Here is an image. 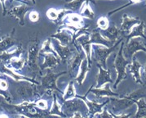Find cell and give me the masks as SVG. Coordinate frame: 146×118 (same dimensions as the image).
<instances>
[{"label":"cell","instance_id":"6da1fadb","mask_svg":"<svg viewBox=\"0 0 146 118\" xmlns=\"http://www.w3.org/2000/svg\"><path fill=\"white\" fill-rule=\"evenodd\" d=\"M39 57V40L38 35L31 38L28 44V53L26 58V64L29 69L34 74V78L41 74V68L38 66Z\"/></svg>","mask_w":146,"mask_h":118},{"label":"cell","instance_id":"7a4b0ae2","mask_svg":"<svg viewBox=\"0 0 146 118\" xmlns=\"http://www.w3.org/2000/svg\"><path fill=\"white\" fill-rule=\"evenodd\" d=\"M123 46H124V41L123 40L121 42L119 50L116 54L115 59H114V67L117 71V78H116V80L113 86V88L114 89H116L117 88V85L122 82L123 80H125L127 78V74L126 70H127V66L131 62V61H129L123 56Z\"/></svg>","mask_w":146,"mask_h":118},{"label":"cell","instance_id":"3957f363","mask_svg":"<svg viewBox=\"0 0 146 118\" xmlns=\"http://www.w3.org/2000/svg\"><path fill=\"white\" fill-rule=\"evenodd\" d=\"M123 40V38L119 39L113 46L108 48L101 44H92V51L93 52V58L97 62V64L100 65L102 67L106 69V62L107 59L110 57V55L113 53L118 47L119 44Z\"/></svg>","mask_w":146,"mask_h":118},{"label":"cell","instance_id":"277c9868","mask_svg":"<svg viewBox=\"0 0 146 118\" xmlns=\"http://www.w3.org/2000/svg\"><path fill=\"white\" fill-rule=\"evenodd\" d=\"M66 71H61L59 73H54L52 69L47 68V73L41 77V83H40V89L39 91H42V95H44L46 93L53 92V91H58L59 93L63 94L62 90L59 88L56 85V81L59 77L66 74Z\"/></svg>","mask_w":146,"mask_h":118},{"label":"cell","instance_id":"5b68a950","mask_svg":"<svg viewBox=\"0 0 146 118\" xmlns=\"http://www.w3.org/2000/svg\"><path fill=\"white\" fill-rule=\"evenodd\" d=\"M61 110L67 117H72L76 112L82 113L84 117H88V108L85 102L78 97L69 100H64L61 105Z\"/></svg>","mask_w":146,"mask_h":118},{"label":"cell","instance_id":"8992f818","mask_svg":"<svg viewBox=\"0 0 146 118\" xmlns=\"http://www.w3.org/2000/svg\"><path fill=\"white\" fill-rule=\"evenodd\" d=\"M73 46L75 47L76 51L72 55V57L68 60L67 64H68V72L70 74V77L72 79H75L79 73L82 62L83 61V59L87 58V56H86V53L83 51L82 47L79 44L74 43Z\"/></svg>","mask_w":146,"mask_h":118},{"label":"cell","instance_id":"52a82bcc","mask_svg":"<svg viewBox=\"0 0 146 118\" xmlns=\"http://www.w3.org/2000/svg\"><path fill=\"white\" fill-rule=\"evenodd\" d=\"M138 51H143L146 53V44L141 40V37H134L130 39L128 42L124 43L123 56L129 61H131L132 57Z\"/></svg>","mask_w":146,"mask_h":118},{"label":"cell","instance_id":"ba28073f","mask_svg":"<svg viewBox=\"0 0 146 118\" xmlns=\"http://www.w3.org/2000/svg\"><path fill=\"white\" fill-rule=\"evenodd\" d=\"M35 84L32 83H26V84H21L19 88L17 89V94L21 98L22 102L27 101V102H33L35 101L36 96L41 97L39 93H38Z\"/></svg>","mask_w":146,"mask_h":118},{"label":"cell","instance_id":"9c48e42d","mask_svg":"<svg viewBox=\"0 0 146 118\" xmlns=\"http://www.w3.org/2000/svg\"><path fill=\"white\" fill-rule=\"evenodd\" d=\"M88 94H89V92L88 91L87 94L84 96L77 95L76 97L82 99V100L85 102V103H86V105H87L88 108V117H96L97 114H99L103 111V108L105 107V105L110 103V99H108L107 100L104 102V103H99L95 102V101L88 100L87 99V96H88Z\"/></svg>","mask_w":146,"mask_h":118},{"label":"cell","instance_id":"30bf717a","mask_svg":"<svg viewBox=\"0 0 146 118\" xmlns=\"http://www.w3.org/2000/svg\"><path fill=\"white\" fill-rule=\"evenodd\" d=\"M0 72H1V75L9 77V78H11L12 80H14L15 81H18V82L27 81V82H30L32 83V84H37V85L39 84V83L38 82L37 80H35V78H29V77L25 76H22L20 73L17 72L15 70L7 67L4 64H1L0 65Z\"/></svg>","mask_w":146,"mask_h":118},{"label":"cell","instance_id":"8fae6325","mask_svg":"<svg viewBox=\"0 0 146 118\" xmlns=\"http://www.w3.org/2000/svg\"><path fill=\"white\" fill-rule=\"evenodd\" d=\"M52 47L55 49L56 53H57L60 59L64 62H67L68 60L76 51V49H72V48L70 47L71 45H63L56 39L52 40Z\"/></svg>","mask_w":146,"mask_h":118},{"label":"cell","instance_id":"7c38bea8","mask_svg":"<svg viewBox=\"0 0 146 118\" xmlns=\"http://www.w3.org/2000/svg\"><path fill=\"white\" fill-rule=\"evenodd\" d=\"M31 5L28 3H24L21 5H18V6H14L11 7L7 12V15L15 17L17 18L19 21V25L21 26H24L25 25V14L31 9Z\"/></svg>","mask_w":146,"mask_h":118},{"label":"cell","instance_id":"4fadbf2b","mask_svg":"<svg viewBox=\"0 0 146 118\" xmlns=\"http://www.w3.org/2000/svg\"><path fill=\"white\" fill-rule=\"evenodd\" d=\"M52 39L57 40L63 45H73L74 34L73 31L67 28H60L59 30L51 36Z\"/></svg>","mask_w":146,"mask_h":118},{"label":"cell","instance_id":"5bb4252c","mask_svg":"<svg viewBox=\"0 0 146 118\" xmlns=\"http://www.w3.org/2000/svg\"><path fill=\"white\" fill-rule=\"evenodd\" d=\"M140 21L141 20L138 17H132V16H129L127 13H124L122 18L121 29H120L123 36L127 35L131 31V30L132 29L135 25L140 24Z\"/></svg>","mask_w":146,"mask_h":118},{"label":"cell","instance_id":"9a60e30c","mask_svg":"<svg viewBox=\"0 0 146 118\" xmlns=\"http://www.w3.org/2000/svg\"><path fill=\"white\" fill-rule=\"evenodd\" d=\"M89 42L90 44H101L104 45L105 47H111L115 43L108 40L107 39H105L104 36L101 35L100 33V30L98 28L92 30L91 31V33H89Z\"/></svg>","mask_w":146,"mask_h":118},{"label":"cell","instance_id":"2e32d148","mask_svg":"<svg viewBox=\"0 0 146 118\" xmlns=\"http://www.w3.org/2000/svg\"><path fill=\"white\" fill-rule=\"evenodd\" d=\"M88 92H92V94L96 95L97 98H104V97H120L121 95H119L118 93H116L114 91H113L110 88V85L109 84V83L104 84L102 87L100 88H90V89L88 90Z\"/></svg>","mask_w":146,"mask_h":118},{"label":"cell","instance_id":"e0dca14e","mask_svg":"<svg viewBox=\"0 0 146 118\" xmlns=\"http://www.w3.org/2000/svg\"><path fill=\"white\" fill-rule=\"evenodd\" d=\"M127 66L129 67V71L131 72L135 83H137L138 84H142L143 81H142L141 74H140V69L142 68V65L135 55L131 58V62Z\"/></svg>","mask_w":146,"mask_h":118},{"label":"cell","instance_id":"ac0fdd59","mask_svg":"<svg viewBox=\"0 0 146 118\" xmlns=\"http://www.w3.org/2000/svg\"><path fill=\"white\" fill-rule=\"evenodd\" d=\"M97 67L99 69V72L96 77V88H100L107 83H113L111 77V72L110 69H105L101 66L97 64Z\"/></svg>","mask_w":146,"mask_h":118},{"label":"cell","instance_id":"d6986e66","mask_svg":"<svg viewBox=\"0 0 146 118\" xmlns=\"http://www.w3.org/2000/svg\"><path fill=\"white\" fill-rule=\"evenodd\" d=\"M145 23L143 21H141L140 24L135 25L134 27L131 30V31L129 32L127 35L123 36V38L125 40L124 43L128 42L130 39L134 38V37H141V38L146 40V36L145 34Z\"/></svg>","mask_w":146,"mask_h":118},{"label":"cell","instance_id":"ffe728a7","mask_svg":"<svg viewBox=\"0 0 146 118\" xmlns=\"http://www.w3.org/2000/svg\"><path fill=\"white\" fill-rule=\"evenodd\" d=\"M41 55L44 58L43 63L40 66L41 70H44V69H47V68L52 70L54 68H56L59 63L60 62V58H58L57 56H56L53 53H43Z\"/></svg>","mask_w":146,"mask_h":118},{"label":"cell","instance_id":"44dd1931","mask_svg":"<svg viewBox=\"0 0 146 118\" xmlns=\"http://www.w3.org/2000/svg\"><path fill=\"white\" fill-rule=\"evenodd\" d=\"M15 30L13 29L12 32L6 36H3L0 40V53L10 49L12 46H15L17 41L15 39Z\"/></svg>","mask_w":146,"mask_h":118},{"label":"cell","instance_id":"7402d4cb","mask_svg":"<svg viewBox=\"0 0 146 118\" xmlns=\"http://www.w3.org/2000/svg\"><path fill=\"white\" fill-rule=\"evenodd\" d=\"M100 33L105 39H107L108 40L113 42V43H116L120 35H122L120 29H118L115 25H110L105 30H100Z\"/></svg>","mask_w":146,"mask_h":118},{"label":"cell","instance_id":"603a6c76","mask_svg":"<svg viewBox=\"0 0 146 118\" xmlns=\"http://www.w3.org/2000/svg\"><path fill=\"white\" fill-rule=\"evenodd\" d=\"M24 49L21 44L17 45L16 48L12 51H8L7 50L5 52L0 53V61L3 62L4 63H6L7 62H9L10 60L13 58H17V57H21V55L23 54Z\"/></svg>","mask_w":146,"mask_h":118},{"label":"cell","instance_id":"cb8c5ba5","mask_svg":"<svg viewBox=\"0 0 146 118\" xmlns=\"http://www.w3.org/2000/svg\"><path fill=\"white\" fill-rule=\"evenodd\" d=\"M140 88L135 89L134 91L127 94L125 95H122L123 97L128 99L133 102V100H137L139 99H146V82L142 84H140Z\"/></svg>","mask_w":146,"mask_h":118},{"label":"cell","instance_id":"d4e9b609","mask_svg":"<svg viewBox=\"0 0 146 118\" xmlns=\"http://www.w3.org/2000/svg\"><path fill=\"white\" fill-rule=\"evenodd\" d=\"M45 117L47 116H57L60 117H67L66 115L61 110V105H60L57 102V96L53 93V105L49 112L44 113Z\"/></svg>","mask_w":146,"mask_h":118},{"label":"cell","instance_id":"484cf974","mask_svg":"<svg viewBox=\"0 0 146 118\" xmlns=\"http://www.w3.org/2000/svg\"><path fill=\"white\" fill-rule=\"evenodd\" d=\"M25 64H26V59L21 58V57H17V58H13L9 62H6L5 65L7 67L13 69L15 71H20V70L23 69Z\"/></svg>","mask_w":146,"mask_h":118},{"label":"cell","instance_id":"4316f807","mask_svg":"<svg viewBox=\"0 0 146 118\" xmlns=\"http://www.w3.org/2000/svg\"><path fill=\"white\" fill-rule=\"evenodd\" d=\"M90 1H86L79 10V15L83 18H87L89 20H93L95 18V12L90 6Z\"/></svg>","mask_w":146,"mask_h":118},{"label":"cell","instance_id":"83f0119b","mask_svg":"<svg viewBox=\"0 0 146 118\" xmlns=\"http://www.w3.org/2000/svg\"><path fill=\"white\" fill-rule=\"evenodd\" d=\"M91 68L88 66V58H86L85 59H83V61L82 62V64H81V67H80V71H79V74L75 78V80L80 85H82L83 81L85 80L86 79V76H87V73L88 71L90 70Z\"/></svg>","mask_w":146,"mask_h":118},{"label":"cell","instance_id":"f1b7e54d","mask_svg":"<svg viewBox=\"0 0 146 118\" xmlns=\"http://www.w3.org/2000/svg\"><path fill=\"white\" fill-rule=\"evenodd\" d=\"M86 1H90V2L95 3L94 0H72V1H70V2H66L64 7L65 9L69 10L70 12H77V11L80 10L81 7L82 6V4Z\"/></svg>","mask_w":146,"mask_h":118},{"label":"cell","instance_id":"f546056e","mask_svg":"<svg viewBox=\"0 0 146 118\" xmlns=\"http://www.w3.org/2000/svg\"><path fill=\"white\" fill-rule=\"evenodd\" d=\"M133 103L137 106V112L135 117H146V101L145 99H139L133 100Z\"/></svg>","mask_w":146,"mask_h":118},{"label":"cell","instance_id":"4dcf8cb0","mask_svg":"<svg viewBox=\"0 0 146 118\" xmlns=\"http://www.w3.org/2000/svg\"><path fill=\"white\" fill-rule=\"evenodd\" d=\"M53 53V54H55L56 56L58 57L57 53H56L55 49H54L52 47V38H51V37H50V38H47V40L43 42L41 48H40V49H39V55L43 54V53Z\"/></svg>","mask_w":146,"mask_h":118},{"label":"cell","instance_id":"1f68e13d","mask_svg":"<svg viewBox=\"0 0 146 118\" xmlns=\"http://www.w3.org/2000/svg\"><path fill=\"white\" fill-rule=\"evenodd\" d=\"M76 90L74 88V81H70L67 88L64 91V94L63 95V99L64 100H69V99H72L76 98Z\"/></svg>","mask_w":146,"mask_h":118},{"label":"cell","instance_id":"d6a6232c","mask_svg":"<svg viewBox=\"0 0 146 118\" xmlns=\"http://www.w3.org/2000/svg\"><path fill=\"white\" fill-rule=\"evenodd\" d=\"M59 13H60V10H57L56 8H49L46 12V15H47V17L50 21H52L53 23L56 25L57 21H58Z\"/></svg>","mask_w":146,"mask_h":118},{"label":"cell","instance_id":"836d02e7","mask_svg":"<svg viewBox=\"0 0 146 118\" xmlns=\"http://www.w3.org/2000/svg\"><path fill=\"white\" fill-rule=\"evenodd\" d=\"M96 25H97L98 29L100 30H105L110 25V20L107 17L102 16V17L98 18Z\"/></svg>","mask_w":146,"mask_h":118},{"label":"cell","instance_id":"e575fe53","mask_svg":"<svg viewBox=\"0 0 146 118\" xmlns=\"http://www.w3.org/2000/svg\"><path fill=\"white\" fill-rule=\"evenodd\" d=\"M143 0H129V2L127 3H126L125 5H123V6L120 7H118V8H116V9H113V10H112L110 12H108V17H110L111 15H113V13H115V12H119V11H121L122 9L123 8H126V7H127L128 6H131V5H133V4H136V3H141Z\"/></svg>","mask_w":146,"mask_h":118},{"label":"cell","instance_id":"d590c367","mask_svg":"<svg viewBox=\"0 0 146 118\" xmlns=\"http://www.w3.org/2000/svg\"><path fill=\"white\" fill-rule=\"evenodd\" d=\"M35 106L38 107L39 110L42 111H46L48 108V103L47 100L38 99L37 101H35Z\"/></svg>","mask_w":146,"mask_h":118},{"label":"cell","instance_id":"8d00e7d4","mask_svg":"<svg viewBox=\"0 0 146 118\" xmlns=\"http://www.w3.org/2000/svg\"><path fill=\"white\" fill-rule=\"evenodd\" d=\"M0 95L2 97H3V99H6L7 103H12V95H10L9 92H7V90H3L0 88Z\"/></svg>","mask_w":146,"mask_h":118},{"label":"cell","instance_id":"74e56055","mask_svg":"<svg viewBox=\"0 0 146 118\" xmlns=\"http://www.w3.org/2000/svg\"><path fill=\"white\" fill-rule=\"evenodd\" d=\"M29 18L32 22H37L39 20V14L36 11H32L29 14Z\"/></svg>","mask_w":146,"mask_h":118},{"label":"cell","instance_id":"f35d334b","mask_svg":"<svg viewBox=\"0 0 146 118\" xmlns=\"http://www.w3.org/2000/svg\"><path fill=\"white\" fill-rule=\"evenodd\" d=\"M0 88L3 90H7V88H8V84L5 80V78L0 79Z\"/></svg>","mask_w":146,"mask_h":118},{"label":"cell","instance_id":"ab89813d","mask_svg":"<svg viewBox=\"0 0 146 118\" xmlns=\"http://www.w3.org/2000/svg\"><path fill=\"white\" fill-rule=\"evenodd\" d=\"M5 1H6V0H0V3H1V5H2V7H3V17L6 16L7 12L6 6H5Z\"/></svg>","mask_w":146,"mask_h":118},{"label":"cell","instance_id":"60d3db41","mask_svg":"<svg viewBox=\"0 0 146 118\" xmlns=\"http://www.w3.org/2000/svg\"><path fill=\"white\" fill-rule=\"evenodd\" d=\"M143 76L146 79V65L145 66V67L143 68Z\"/></svg>","mask_w":146,"mask_h":118},{"label":"cell","instance_id":"b9f144b4","mask_svg":"<svg viewBox=\"0 0 146 118\" xmlns=\"http://www.w3.org/2000/svg\"><path fill=\"white\" fill-rule=\"evenodd\" d=\"M30 1L32 2V3H33V4H35V3H36V2H35V0H30Z\"/></svg>","mask_w":146,"mask_h":118},{"label":"cell","instance_id":"7bdbcfd3","mask_svg":"<svg viewBox=\"0 0 146 118\" xmlns=\"http://www.w3.org/2000/svg\"><path fill=\"white\" fill-rule=\"evenodd\" d=\"M65 2H70V1H72V0H64Z\"/></svg>","mask_w":146,"mask_h":118},{"label":"cell","instance_id":"ee69618b","mask_svg":"<svg viewBox=\"0 0 146 118\" xmlns=\"http://www.w3.org/2000/svg\"><path fill=\"white\" fill-rule=\"evenodd\" d=\"M0 62H1V61H0ZM1 78H3V77H2V76H1V75H0V79H1Z\"/></svg>","mask_w":146,"mask_h":118},{"label":"cell","instance_id":"f6af8a7d","mask_svg":"<svg viewBox=\"0 0 146 118\" xmlns=\"http://www.w3.org/2000/svg\"><path fill=\"white\" fill-rule=\"evenodd\" d=\"M110 1H114V0H110Z\"/></svg>","mask_w":146,"mask_h":118},{"label":"cell","instance_id":"bcb514c9","mask_svg":"<svg viewBox=\"0 0 146 118\" xmlns=\"http://www.w3.org/2000/svg\"><path fill=\"white\" fill-rule=\"evenodd\" d=\"M145 1H146V0H145ZM145 5H146V3H145Z\"/></svg>","mask_w":146,"mask_h":118},{"label":"cell","instance_id":"7dc6e473","mask_svg":"<svg viewBox=\"0 0 146 118\" xmlns=\"http://www.w3.org/2000/svg\"><path fill=\"white\" fill-rule=\"evenodd\" d=\"M0 40H1V38H0Z\"/></svg>","mask_w":146,"mask_h":118},{"label":"cell","instance_id":"c3c4849f","mask_svg":"<svg viewBox=\"0 0 146 118\" xmlns=\"http://www.w3.org/2000/svg\"><path fill=\"white\" fill-rule=\"evenodd\" d=\"M0 31H1V30H0Z\"/></svg>","mask_w":146,"mask_h":118}]
</instances>
